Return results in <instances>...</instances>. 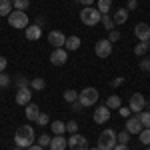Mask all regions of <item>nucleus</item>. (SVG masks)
<instances>
[{
    "mask_svg": "<svg viewBox=\"0 0 150 150\" xmlns=\"http://www.w3.org/2000/svg\"><path fill=\"white\" fill-rule=\"evenodd\" d=\"M14 142H16V146L18 148H28V146H32L36 142V132L34 128L30 126V124H22V126L16 128V134H14Z\"/></svg>",
    "mask_w": 150,
    "mask_h": 150,
    "instance_id": "nucleus-1",
    "label": "nucleus"
},
{
    "mask_svg": "<svg viewBox=\"0 0 150 150\" xmlns=\"http://www.w3.org/2000/svg\"><path fill=\"white\" fill-rule=\"evenodd\" d=\"M118 144V138H116V132L112 128H106L100 132L98 136V142H96V148L98 150H112Z\"/></svg>",
    "mask_w": 150,
    "mask_h": 150,
    "instance_id": "nucleus-2",
    "label": "nucleus"
},
{
    "mask_svg": "<svg viewBox=\"0 0 150 150\" xmlns=\"http://www.w3.org/2000/svg\"><path fill=\"white\" fill-rule=\"evenodd\" d=\"M8 24H10L12 28H16V30H24L28 24H30V20H28V14L22 10H12L8 16Z\"/></svg>",
    "mask_w": 150,
    "mask_h": 150,
    "instance_id": "nucleus-3",
    "label": "nucleus"
},
{
    "mask_svg": "<svg viewBox=\"0 0 150 150\" xmlns=\"http://www.w3.org/2000/svg\"><path fill=\"white\" fill-rule=\"evenodd\" d=\"M100 18H102V14L96 10L94 6H84L80 10V22L86 24V26H96V24L100 22Z\"/></svg>",
    "mask_w": 150,
    "mask_h": 150,
    "instance_id": "nucleus-4",
    "label": "nucleus"
},
{
    "mask_svg": "<svg viewBox=\"0 0 150 150\" xmlns=\"http://www.w3.org/2000/svg\"><path fill=\"white\" fill-rule=\"evenodd\" d=\"M98 96H100V94H98V90H96V88H92V86H88V88L80 90L78 100H80V104L84 106V108H88V106H94V104H96Z\"/></svg>",
    "mask_w": 150,
    "mask_h": 150,
    "instance_id": "nucleus-5",
    "label": "nucleus"
},
{
    "mask_svg": "<svg viewBox=\"0 0 150 150\" xmlns=\"http://www.w3.org/2000/svg\"><path fill=\"white\" fill-rule=\"evenodd\" d=\"M146 98H144V94L140 92H134L132 96H130V100H128V108H130V112H142L144 110V106H146Z\"/></svg>",
    "mask_w": 150,
    "mask_h": 150,
    "instance_id": "nucleus-6",
    "label": "nucleus"
},
{
    "mask_svg": "<svg viewBox=\"0 0 150 150\" xmlns=\"http://www.w3.org/2000/svg\"><path fill=\"white\" fill-rule=\"evenodd\" d=\"M68 148L70 150H88L90 146H88V140H86V136H82V134H70L68 138Z\"/></svg>",
    "mask_w": 150,
    "mask_h": 150,
    "instance_id": "nucleus-7",
    "label": "nucleus"
},
{
    "mask_svg": "<svg viewBox=\"0 0 150 150\" xmlns=\"http://www.w3.org/2000/svg\"><path fill=\"white\" fill-rule=\"evenodd\" d=\"M94 52H96V56H98V58H108L110 54H112V42H110L108 38L98 40L96 46H94Z\"/></svg>",
    "mask_w": 150,
    "mask_h": 150,
    "instance_id": "nucleus-8",
    "label": "nucleus"
},
{
    "mask_svg": "<svg viewBox=\"0 0 150 150\" xmlns=\"http://www.w3.org/2000/svg\"><path fill=\"white\" fill-rule=\"evenodd\" d=\"M66 60H68V52H66V48H54V50H52V54H50V62H52L54 66H64Z\"/></svg>",
    "mask_w": 150,
    "mask_h": 150,
    "instance_id": "nucleus-9",
    "label": "nucleus"
},
{
    "mask_svg": "<svg viewBox=\"0 0 150 150\" xmlns=\"http://www.w3.org/2000/svg\"><path fill=\"white\" fill-rule=\"evenodd\" d=\"M92 120L96 122V124H106V122L110 120V108H108L106 104H102V106H98V108L94 110Z\"/></svg>",
    "mask_w": 150,
    "mask_h": 150,
    "instance_id": "nucleus-10",
    "label": "nucleus"
},
{
    "mask_svg": "<svg viewBox=\"0 0 150 150\" xmlns=\"http://www.w3.org/2000/svg\"><path fill=\"white\" fill-rule=\"evenodd\" d=\"M48 42L54 48H64L66 36H64V32H60V30H50V32H48Z\"/></svg>",
    "mask_w": 150,
    "mask_h": 150,
    "instance_id": "nucleus-11",
    "label": "nucleus"
},
{
    "mask_svg": "<svg viewBox=\"0 0 150 150\" xmlns=\"http://www.w3.org/2000/svg\"><path fill=\"white\" fill-rule=\"evenodd\" d=\"M30 100H32V90H30V86H24V88H18V90H16V104H18V106H26Z\"/></svg>",
    "mask_w": 150,
    "mask_h": 150,
    "instance_id": "nucleus-12",
    "label": "nucleus"
},
{
    "mask_svg": "<svg viewBox=\"0 0 150 150\" xmlns=\"http://www.w3.org/2000/svg\"><path fill=\"white\" fill-rule=\"evenodd\" d=\"M50 150H66L68 148V140L64 138V134H54L50 138Z\"/></svg>",
    "mask_w": 150,
    "mask_h": 150,
    "instance_id": "nucleus-13",
    "label": "nucleus"
},
{
    "mask_svg": "<svg viewBox=\"0 0 150 150\" xmlns=\"http://www.w3.org/2000/svg\"><path fill=\"white\" fill-rule=\"evenodd\" d=\"M134 34L138 40H150V26L146 22H138L134 28Z\"/></svg>",
    "mask_w": 150,
    "mask_h": 150,
    "instance_id": "nucleus-14",
    "label": "nucleus"
},
{
    "mask_svg": "<svg viewBox=\"0 0 150 150\" xmlns=\"http://www.w3.org/2000/svg\"><path fill=\"white\" fill-rule=\"evenodd\" d=\"M126 130L128 134H138L140 130H142V124H140V120H138V116H130L126 120Z\"/></svg>",
    "mask_w": 150,
    "mask_h": 150,
    "instance_id": "nucleus-15",
    "label": "nucleus"
},
{
    "mask_svg": "<svg viewBox=\"0 0 150 150\" xmlns=\"http://www.w3.org/2000/svg\"><path fill=\"white\" fill-rule=\"evenodd\" d=\"M24 34H26L28 40H38V38L42 36V28L36 26V24H28V26L24 28Z\"/></svg>",
    "mask_w": 150,
    "mask_h": 150,
    "instance_id": "nucleus-16",
    "label": "nucleus"
},
{
    "mask_svg": "<svg viewBox=\"0 0 150 150\" xmlns=\"http://www.w3.org/2000/svg\"><path fill=\"white\" fill-rule=\"evenodd\" d=\"M24 114H26V118H28V120L36 122V118H38V114H40V108H38V104L28 102L26 106H24Z\"/></svg>",
    "mask_w": 150,
    "mask_h": 150,
    "instance_id": "nucleus-17",
    "label": "nucleus"
},
{
    "mask_svg": "<svg viewBox=\"0 0 150 150\" xmlns=\"http://www.w3.org/2000/svg\"><path fill=\"white\" fill-rule=\"evenodd\" d=\"M80 36H66V44H64V48H66V52H74V50H78L80 48Z\"/></svg>",
    "mask_w": 150,
    "mask_h": 150,
    "instance_id": "nucleus-18",
    "label": "nucleus"
},
{
    "mask_svg": "<svg viewBox=\"0 0 150 150\" xmlns=\"http://www.w3.org/2000/svg\"><path fill=\"white\" fill-rule=\"evenodd\" d=\"M148 50H150V40H140L138 44L134 46V54H136V56H140V58H144Z\"/></svg>",
    "mask_w": 150,
    "mask_h": 150,
    "instance_id": "nucleus-19",
    "label": "nucleus"
},
{
    "mask_svg": "<svg viewBox=\"0 0 150 150\" xmlns=\"http://www.w3.org/2000/svg\"><path fill=\"white\" fill-rule=\"evenodd\" d=\"M112 18H114V24H124L128 20V10L126 8H118Z\"/></svg>",
    "mask_w": 150,
    "mask_h": 150,
    "instance_id": "nucleus-20",
    "label": "nucleus"
},
{
    "mask_svg": "<svg viewBox=\"0 0 150 150\" xmlns=\"http://www.w3.org/2000/svg\"><path fill=\"white\" fill-rule=\"evenodd\" d=\"M44 88H46V82H44V78L36 76V78H32V80H30V90L40 92V90H44Z\"/></svg>",
    "mask_w": 150,
    "mask_h": 150,
    "instance_id": "nucleus-21",
    "label": "nucleus"
},
{
    "mask_svg": "<svg viewBox=\"0 0 150 150\" xmlns=\"http://www.w3.org/2000/svg\"><path fill=\"white\" fill-rule=\"evenodd\" d=\"M110 8H112V0H96V10L100 14L110 12Z\"/></svg>",
    "mask_w": 150,
    "mask_h": 150,
    "instance_id": "nucleus-22",
    "label": "nucleus"
},
{
    "mask_svg": "<svg viewBox=\"0 0 150 150\" xmlns=\"http://www.w3.org/2000/svg\"><path fill=\"white\" fill-rule=\"evenodd\" d=\"M50 130H52V134H64L66 132V124L62 120H54V122H50Z\"/></svg>",
    "mask_w": 150,
    "mask_h": 150,
    "instance_id": "nucleus-23",
    "label": "nucleus"
},
{
    "mask_svg": "<svg viewBox=\"0 0 150 150\" xmlns=\"http://www.w3.org/2000/svg\"><path fill=\"white\" fill-rule=\"evenodd\" d=\"M106 106H108V108H112V110H118V108L122 106V100H120V96H116V94H110V96H108V100H106Z\"/></svg>",
    "mask_w": 150,
    "mask_h": 150,
    "instance_id": "nucleus-24",
    "label": "nucleus"
},
{
    "mask_svg": "<svg viewBox=\"0 0 150 150\" xmlns=\"http://www.w3.org/2000/svg\"><path fill=\"white\" fill-rule=\"evenodd\" d=\"M100 22L104 24V28H106V30H108V32H110V30H114V18H112V16H110V12H106V14H102V18H100Z\"/></svg>",
    "mask_w": 150,
    "mask_h": 150,
    "instance_id": "nucleus-25",
    "label": "nucleus"
},
{
    "mask_svg": "<svg viewBox=\"0 0 150 150\" xmlns=\"http://www.w3.org/2000/svg\"><path fill=\"white\" fill-rule=\"evenodd\" d=\"M12 12V2L10 0H0V16H8Z\"/></svg>",
    "mask_w": 150,
    "mask_h": 150,
    "instance_id": "nucleus-26",
    "label": "nucleus"
},
{
    "mask_svg": "<svg viewBox=\"0 0 150 150\" xmlns=\"http://www.w3.org/2000/svg\"><path fill=\"white\" fill-rule=\"evenodd\" d=\"M30 6V0H12V10H26Z\"/></svg>",
    "mask_w": 150,
    "mask_h": 150,
    "instance_id": "nucleus-27",
    "label": "nucleus"
},
{
    "mask_svg": "<svg viewBox=\"0 0 150 150\" xmlns=\"http://www.w3.org/2000/svg\"><path fill=\"white\" fill-rule=\"evenodd\" d=\"M138 140L142 142V144H146V146H150V128H142L138 132Z\"/></svg>",
    "mask_w": 150,
    "mask_h": 150,
    "instance_id": "nucleus-28",
    "label": "nucleus"
},
{
    "mask_svg": "<svg viewBox=\"0 0 150 150\" xmlns=\"http://www.w3.org/2000/svg\"><path fill=\"white\" fill-rule=\"evenodd\" d=\"M138 120L140 124H142V128H150V112H138Z\"/></svg>",
    "mask_w": 150,
    "mask_h": 150,
    "instance_id": "nucleus-29",
    "label": "nucleus"
},
{
    "mask_svg": "<svg viewBox=\"0 0 150 150\" xmlns=\"http://www.w3.org/2000/svg\"><path fill=\"white\" fill-rule=\"evenodd\" d=\"M64 100L72 104L74 100H78V92H76V90H72V88H68V90H64Z\"/></svg>",
    "mask_w": 150,
    "mask_h": 150,
    "instance_id": "nucleus-30",
    "label": "nucleus"
},
{
    "mask_svg": "<svg viewBox=\"0 0 150 150\" xmlns=\"http://www.w3.org/2000/svg\"><path fill=\"white\" fill-rule=\"evenodd\" d=\"M50 138H52V136H48V134H42V136H38V142H36V144H38V146H42V148H48V146H50Z\"/></svg>",
    "mask_w": 150,
    "mask_h": 150,
    "instance_id": "nucleus-31",
    "label": "nucleus"
},
{
    "mask_svg": "<svg viewBox=\"0 0 150 150\" xmlns=\"http://www.w3.org/2000/svg\"><path fill=\"white\" fill-rule=\"evenodd\" d=\"M10 82H12V78L6 74V72H0V88H8Z\"/></svg>",
    "mask_w": 150,
    "mask_h": 150,
    "instance_id": "nucleus-32",
    "label": "nucleus"
},
{
    "mask_svg": "<svg viewBox=\"0 0 150 150\" xmlns=\"http://www.w3.org/2000/svg\"><path fill=\"white\" fill-rule=\"evenodd\" d=\"M36 124H38V126H48V124H50V120H48V114L40 112V114H38V118H36Z\"/></svg>",
    "mask_w": 150,
    "mask_h": 150,
    "instance_id": "nucleus-33",
    "label": "nucleus"
},
{
    "mask_svg": "<svg viewBox=\"0 0 150 150\" xmlns=\"http://www.w3.org/2000/svg\"><path fill=\"white\" fill-rule=\"evenodd\" d=\"M16 86H18V88H24V86H30V80H28L26 76H22V74H18V76H16Z\"/></svg>",
    "mask_w": 150,
    "mask_h": 150,
    "instance_id": "nucleus-34",
    "label": "nucleus"
},
{
    "mask_svg": "<svg viewBox=\"0 0 150 150\" xmlns=\"http://www.w3.org/2000/svg\"><path fill=\"white\" fill-rule=\"evenodd\" d=\"M66 132H70V134H76V132H78V122H76V120H70V122H66Z\"/></svg>",
    "mask_w": 150,
    "mask_h": 150,
    "instance_id": "nucleus-35",
    "label": "nucleus"
},
{
    "mask_svg": "<svg viewBox=\"0 0 150 150\" xmlns=\"http://www.w3.org/2000/svg\"><path fill=\"white\" fill-rule=\"evenodd\" d=\"M116 138H118V142H120V144H128V140H130V134H128L126 130H122L120 134H116Z\"/></svg>",
    "mask_w": 150,
    "mask_h": 150,
    "instance_id": "nucleus-36",
    "label": "nucleus"
},
{
    "mask_svg": "<svg viewBox=\"0 0 150 150\" xmlns=\"http://www.w3.org/2000/svg\"><path fill=\"white\" fill-rule=\"evenodd\" d=\"M108 40H110V42H112V44H114V42H118V40H120V32H118V30H110V32H108Z\"/></svg>",
    "mask_w": 150,
    "mask_h": 150,
    "instance_id": "nucleus-37",
    "label": "nucleus"
},
{
    "mask_svg": "<svg viewBox=\"0 0 150 150\" xmlns=\"http://www.w3.org/2000/svg\"><path fill=\"white\" fill-rule=\"evenodd\" d=\"M124 84V78L122 76H118V78H114V80H110V86L112 88H118V86H122Z\"/></svg>",
    "mask_w": 150,
    "mask_h": 150,
    "instance_id": "nucleus-38",
    "label": "nucleus"
},
{
    "mask_svg": "<svg viewBox=\"0 0 150 150\" xmlns=\"http://www.w3.org/2000/svg\"><path fill=\"white\" fill-rule=\"evenodd\" d=\"M140 70H150V58H142L140 60Z\"/></svg>",
    "mask_w": 150,
    "mask_h": 150,
    "instance_id": "nucleus-39",
    "label": "nucleus"
},
{
    "mask_svg": "<svg viewBox=\"0 0 150 150\" xmlns=\"http://www.w3.org/2000/svg\"><path fill=\"white\" fill-rule=\"evenodd\" d=\"M136 6H138V0H128L126 10H136Z\"/></svg>",
    "mask_w": 150,
    "mask_h": 150,
    "instance_id": "nucleus-40",
    "label": "nucleus"
},
{
    "mask_svg": "<svg viewBox=\"0 0 150 150\" xmlns=\"http://www.w3.org/2000/svg\"><path fill=\"white\" fill-rule=\"evenodd\" d=\"M82 108H84V106L80 104V100H74V102H72V110H74V112H80Z\"/></svg>",
    "mask_w": 150,
    "mask_h": 150,
    "instance_id": "nucleus-41",
    "label": "nucleus"
},
{
    "mask_svg": "<svg viewBox=\"0 0 150 150\" xmlns=\"http://www.w3.org/2000/svg\"><path fill=\"white\" fill-rule=\"evenodd\" d=\"M6 66H8V60H6L4 56H0V72H4V70H6Z\"/></svg>",
    "mask_w": 150,
    "mask_h": 150,
    "instance_id": "nucleus-42",
    "label": "nucleus"
},
{
    "mask_svg": "<svg viewBox=\"0 0 150 150\" xmlns=\"http://www.w3.org/2000/svg\"><path fill=\"white\" fill-rule=\"evenodd\" d=\"M118 112H120V116H124V118H128V114H130V108H118Z\"/></svg>",
    "mask_w": 150,
    "mask_h": 150,
    "instance_id": "nucleus-43",
    "label": "nucleus"
},
{
    "mask_svg": "<svg viewBox=\"0 0 150 150\" xmlns=\"http://www.w3.org/2000/svg\"><path fill=\"white\" fill-rule=\"evenodd\" d=\"M82 6H92V4H96V0H78Z\"/></svg>",
    "mask_w": 150,
    "mask_h": 150,
    "instance_id": "nucleus-44",
    "label": "nucleus"
},
{
    "mask_svg": "<svg viewBox=\"0 0 150 150\" xmlns=\"http://www.w3.org/2000/svg\"><path fill=\"white\" fill-rule=\"evenodd\" d=\"M112 150H130V148H128V144H120V142H118Z\"/></svg>",
    "mask_w": 150,
    "mask_h": 150,
    "instance_id": "nucleus-45",
    "label": "nucleus"
},
{
    "mask_svg": "<svg viewBox=\"0 0 150 150\" xmlns=\"http://www.w3.org/2000/svg\"><path fill=\"white\" fill-rule=\"evenodd\" d=\"M26 150H44L42 146H38V144H32V146H28Z\"/></svg>",
    "mask_w": 150,
    "mask_h": 150,
    "instance_id": "nucleus-46",
    "label": "nucleus"
},
{
    "mask_svg": "<svg viewBox=\"0 0 150 150\" xmlns=\"http://www.w3.org/2000/svg\"><path fill=\"white\" fill-rule=\"evenodd\" d=\"M14 150H24V148H18V146H16V148H14Z\"/></svg>",
    "mask_w": 150,
    "mask_h": 150,
    "instance_id": "nucleus-47",
    "label": "nucleus"
},
{
    "mask_svg": "<svg viewBox=\"0 0 150 150\" xmlns=\"http://www.w3.org/2000/svg\"><path fill=\"white\" fill-rule=\"evenodd\" d=\"M88 150H98V148H88Z\"/></svg>",
    "mask_w": 150,
    "mask_h": 150,
    "instance_id": "nucleus-48",
    "label": "nucleus"
},
{
    "mask_svg": "<svg viewBox=\"0 0 150 150\" xmlns=\"http://www.w3.org/2000/svg\"><path fill=\"white\" fill-rule=\"evenodd\" d=\"M146 150H150V148H146Z\"/></svg>",
    "mask_w": 150,
    "mask_h": 150,
    "instance_id": "nucleus-49",
    "label": "nucleus"
},
{
    "mask_svg": "<svg viewBox=\"0 0 150 150\" xmlns=\"http://www.w3.org/2000/svg\"><path fill=\"white\" fill-rule=\"evenodd\" d=\"M10 2H12V0H10Z\"/></svg>",
    "mask_w": 150,
    "mask_h": 150,
    "instance_id": "nucleus-50",
    "label": "nucleus"
}]
</instances>
